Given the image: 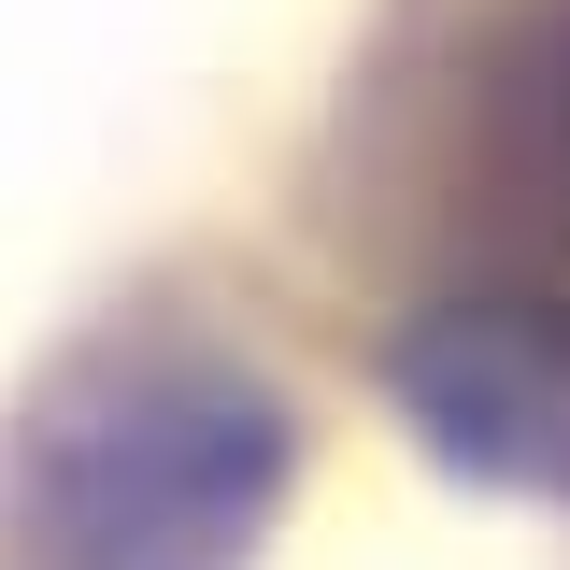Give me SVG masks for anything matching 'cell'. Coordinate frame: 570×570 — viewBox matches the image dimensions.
Here are the masks:
<instances>
[{
	"label": "cell",
	"instance_id": "cell-1",
	"mask_svg": "<svg viewBox=\"0 0 570 570\" xmlns=\"http://www.w3.org/2000/svg\"><path fill=\"white\" fill-rule=\"evenodd\" d=\"M285 485V414L214 371V356H157V371H100L43 442V557L58 570H228L272 528Z\"/></svg>",
	"mask_w": 570,
	"mask_h": 570
},
{
	"label": "cell",
	"instance_id": "cell-2",
	"mask_svg": "<svg viewBox=\"0 0 570 570\" xmlns=\"http://www.w3.org/2000/svg\"><path fill=\"white\" fill-rule=\"evenodd\" d=\"M385 371H400V414H414L456 471L570 499V299H528V285L428 299Z\"/></svg>",
	"mask_w": 570,
	"mask_h": 570
}]
</instances>
